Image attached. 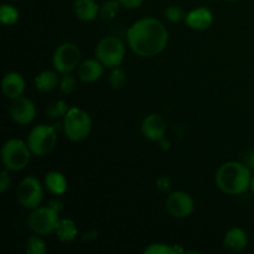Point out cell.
I'll return each instance as SVG.
<instances>
[{"label":"cell","instance_id":"cell-1","mask_svg":"<svg viewBox=\"0 0 254 254\" xmlns=\"http://www.w3.org/2000/svg\"><path fill=\"white\" fill-rule=\"evenodd\" d=\"M127 36L130 49L141 57L159 55L169 41L166 27L154 17H144L134 22L129 27Z\"/></svg>","mask_w":254,"mask_h":254},{"label":"cell","instance_id":"cell-2","mask_svg":"<svg viewBox=\"0 0 254 254\" xmlns=\"http://www.w3.org/2000/svg\"><path fill=\"white\" fill-rule=\"evenodd\" d=\"M251 169L247 164L228 161L222 164L216 173L218 189L228 195H241L251 188Z\"/></svg>","mask_w":254,"mask_h":254},{"label":"cell","instance_id":"cell-3","mask_svg":"<svg viewBox=\"0 0 254 254\" xmlns=\"http://www.w3.org/2000/svg\"><path fill=\"white\" fill-rule=\"evenodd\" d=\"M92 129V119L87 112L73 107L69 108L64 117V130L67 138L72 141H81L89 135Z\"/></svg>","mask_w":254,"mask_h":254},{"label":"cell","instance_id":"cell-4","mask_svg":"<svg viewBox=\"0 0 254 254\" xmlns=\"http://www.w3.org/2000/svg\"><path fill=\"white\" fill-rule=\"evenodd\" d=\"M31 153L29 145L20 139H10L1 149V158L6 170H22L29 164Z\"/></svg>","mask_w":254,"mask_h":254},{"label":"cell","instance_id":"cell-5","mask_svg":"<svg viewBox=\"0 0 254 254\" xmlns=\"http://www.w3.org/2000/svg\"><path fill=\"white\" fill-rule=\"evenodd\" d=\"M56 127L46 126V124L32 128L27 136V145L32 154L36 156H45L51 153L56 145Z\"/></svg>","mask_w":254,"mask_h":254},{"label":"cell","instance_id":"cell-6","mask_svg":"<svg viewBox=\"0 0 254 254\" xmlns=\"http://www.w3.org/2000/svg\"><path fill=\"white\" fill-rule=\"evenodd\" d=\"M126 55L123 42L114 36H107L99 41L96 47V57L104 67H119Z\"/></svg>","mask_w":254,"mask_h":254},{"label":"cell","instance_id":"cell-7","mask_svg":"<svg viewBox=\"0 0 254 254\" xmlns=\"http://www.w3.org/2000/svg\"><path fill=\"white\" fill-rule=\"evenodd\" d=\"M59 221L57 211H55L50 206H46V207L39 206L32 211V213L27 218V226L32 232L37 235H49L56 231Z\"/></svg>","mask_w":254,"mask_h":254},{"label":"cell","instance_id":"cell-8","mask_svg":"<svg viewBox=\"0 0 254 254\" xmlns=\"http://www.w3.org/2000/svg\"><path fill=\"white\" fill-rule=\"evenodd\" d=\"M16 197L20 205L29 210L39 207L44 198V190L39 179L35 176H27L16 189Z\"/></svg>","mask_w":254,"mask_h":254},{"label":"cell","instance_id":"cell-9","mask_svg":"<svg viewBox=\"0 0 254 254\" xmlns=\"http://www.w3.org/2000/svg\"><path fill=\"white\" fill-rule=\"evenodd\" d=\"M79 61H81V51H79L78 46L72 42H64V44L60 45L52 57V62H54L56 71L64 74L73 71L79 64Z\"/></svg>","mask_w":254,"mask_h":254},{"label":"cell","instance_id":"cell-10","mask_svg":"<svg viewBox=\"0 0 254 254\" xmlns=\"http://www.w3.org/2000/svg\"><path fill=\"white\" fill-rule=\"evenodd\" d=\"M166 210L173 217L186 218L192 215L195 210V202L191 195L185 191H175L166 198Z\"/></svg>","mask_w":254,"mask_h":254},{"label":"cell","instance_id":"cell-11","mask_svg":"<svg viewBox=\"0 0 254 254\" xmlns=\"http://www.w3.org/2000/svg\"><path fill=\"white\" fill-rule=\"evenodd\" d=\"M9 112L12 121L25 126L34 121L35 116H36V107H35L34 102L30 101L29 98L20 96L17 98L11 99Z\"/></svg>","mask_w":254,"mask_h":254},{"label":"cell","instance_id":"cell-12","mask_svg":"<svg viewBox=\"0 0 254 254\" xmlns=\"http://www.w3.org/2000/svg\"><path fill=\"white\" fill-rule=\"evenodd\" d=\"M166 131V124L159 114H149L141 123V133L151 141H160Z\"/></svg>","mask_w":254,"mask_h":254},{"label":"cell","instance_id":"cell-13","mask_svg":"<svg viewBox=\"0 0 254 254\" xmlns=\"http://www.w3.org/2000/svg\"><path fill=\"white\" fill-rule=\"evenodd\" d=\"M213 21L212 12L207 7H197V9L191 10L189 14H186L185 22L190 29L193 30H206L211 26Z\"/></svg>","mask_w":254,"mask_h":254},{"label":"cell","instance_id":"cell-14","mask_svg":"<svg viewBox=\"0 0 254 254\" xmlns=\"http://www.w3.org/2000/svg\"><path fill=\"white\" fill-rule=\"evenodd\" d=\"M25 81L17 72H9L2 78V92L9 99L17 98L24 93Z\"/></svg>","mask_w":254,"mask_h":254},{"label":"cell","instance_id":"cell-15","mask_svg":"<svg viewBox=\"0 0 254 254\" xmlns=\"http://www.w3.org/2000/svg\"><path fill=\"white\" fill-rule=\"evenodd\" d=\"M223 246L226 250L232 252H242L248 246V236L245 230L240 227H233L226 233Z\"/></svg>","mask_w":254,"mask_h":254},{"label":"cell","instance_id":"cell-16","mask_svg":"<svg viewBox=\"0 0 254 254\" xmlns=\"http://www.w3.org/2000/svg\"><path fill=\"white\" fill-rule=\"evenodd\" d=\"M103 64L98 60H86L78 67V77L82 82H96L103 74Z\"/></svg>","mask_w":254,"mask_h":254},{"label":"cell","instance_id":"cell-17","mask_svg":"<svg viewBox=\"0 0 254 254\" xmlns=\"http://www.w3.org/2000/svg\"><path fill=\"white\" fill-rule=\"evenodd\" d=\"M76 16L82 21H92L98 16L99 6L94 0H76L73 4Z\"/></svg>","mask_w":254,"mask_h":254},{"label":"cell","instance_id":"cell-18","mask_svg":"<svg viewBox=\"0 0 254 254\" xmlns=\"http://www.w3.org/2000/svg\"><path fill=\"white\" fill-rule=\"evenodd\" d=\"M45 185L54 195H62L67 190V180L60 171H50L45 176Z\"/></svg>","mask_w":254,"mask_h":254},{"label":"cell","instance_id":"cell-19","mask_svg":"<svg viewBox=\"0 0 254 254\" xmlns=\"http://www.w3.org/2000/svg\"><path fill=\"white\" fill-rule=\"evenodd\" d=\"M55 232H56L57 238L64 243L72 242L77 237V235H78L76 223L72 220H69V218H62V220H60Z\"/></svg>","mask_w":254,"mask_h":254},{"label":"cell","instance_id":"cell-20","mask_svg":"<svg viewBox=\"0 0 254 254\" xmlns=\"http://www.w3.org/2000/svg\"><path fill=\"white\" fill-rule=\"evenodd\" d=\"M59 84V76L54 71H42L35 78V87L40 92H50Z\"/></svg>","mask_w":254,"mask_h":254},{"label":"cell","instance_id":"cell-21","mask_svg":"<svg viewBox=\"0 0 254 254\" xmlns=\"http://www.w3.org/2000/svg\"><path fill=\"white\" fill-rule=\"evenodd\" d=\"M69 107L67 102L62 101V99H57V101L51 102L46 108V114L49 118L51 119H59L64 118L66 113L68 112Z\"/></svg>","mask_w":254,"mask_h":254},{"label":"cell","instance_id":"cell-22","mask_svg":"<svg viewBox=\"0 0 254 254\" xmlns=\"http://www.w3.org/2000/svg\"><path fill=\"white\" fill-rule=\"evenodd\" d=\"M0 19L4 25H14L19 20V11L11 5L4 4L0 7Z\"/></svg>","mask_w":254,"mask_h":254},{"label":"cell","instance_id":"cell-23","mask_svg":"<svg viewBox=\"0 0 254 254\" xmlns=\"http://www.w3.org/2000/svg\"><path fill=\"white\" fill-rule=\"evenodd\" d=\"M109 84L112 86V88L114 89H121L123 88L127 84V74L119 67H114L112 68L111 74H109Z\"/></svg>","mask_w":254,"mask_h":254},{"label":"cell","instance_id":"cell-24","mask_svg":"<svg viewBox=\"0 0 254 254\" xmlns=\"http://www.w3.org/2000/svg\"><path fill=\"white\" fill-rule=\"evenodd\" d=\"M26 252L30 254H45L46 253V245L44 240L37 236H31L27 240L26 243Z\"/></svg>","mask_w":254,"mask_h":254},{"label":"cell","instance_id":"cell-25","mask_svg":"<svg viewBox=\"0 0 254 254\" xmlns=\"http://www.w3.org/2000/svg\"><path fill=\"white\" fill-rule=\"evenodd\" d=\"M119 5L121 4L118 0H108V1L103 2L101 6V16L104 20H113L118 12Z\"/></svg>","mask_w":254,"mask_h":254},{"label":"cell","instance_id":"cell-26","mask_svg":"<svg viewBox=\"0 0 254 254\" xmlns=\"http://www.w3.org/2000/svg\"><path fill=\"white\" fill-rule=\"evenodd\" d=\"M180 251V248L173 247V246L164 245V243H154L150 247L144 250V254H175Z\"/></svg>","mask_w":254,"mask_h":254},{"label":"cell","instance_id":"cell-27","mask_svg":"<svg viewBox=\"0 0 254 254\" xmlns=\"http://www.w3.org/2000/svg\"><path fill=\"white\" fill-rule=\"evenodd\" d=\"M164 15H165L166 20L170 22H179L181 20H185L186 16L184 10L180 6H178V5H170V6L166 7Z\"/></svg>","mask_w":254,"mask_h":254},{"label":"cell","instance_id":"cell-28","mask_svg":"<svg viewBox=\"0 0 254 254\" xmlns=\"http://www.w3.org/2000/svg\"><path fill=\"white\" fill-rule=\"evenodd\" d=\"M60 88L64 94H69L74 91L76 88V79L73 76L68 73H64V76H62V78L60 79Z\"/></svg>","mask_w":254,"mask_h":254},{"label":"cell","instance_id":"cell-29","mask_svg":"<svg viewBox=\"0 0 254 254\" xmlns=\"http://www.w3.org/2000/svg\"><path fill=\"white\" fill-rule=\"evenodd\" d=\"M10 185H11V179H10V175L7 174V171L4 170L1 173V178H0V192H6Z\"/></svg>","mask_w":254,"mask_h":254},{"label":"cell","instance_id":"cell-30","mask_svg":"<svg viewBox=\"0 0 254 254\" xmlns=\"http://www.w3.org/2000/svg\"><path fill=\"white\" fill-rule=\"evenodd\" d=\"M118 1L126 9H136L143 5L144 0H118Z\"/></svg>","mask_w":254,"mask_h":254},{"label":"cell","instance_id":"cell-31","mask_svg":"<svg viewBox=\"0 0 254 254\" xmlns=\"http://www.w3.org/2000/svg\"><path fill=\"white\" fill-rule=\"evenodd\" d=\"M49 206H50V207L54 208L55 211H57V212H59V213H60V211H61L62 208H64V206H62V202H60V201H57V200H51V201H50Z\"/></svg>","mask_w":254,"mask_h":254},{"label":"cell","instance_id":"cell-32","mask_svg":"<svg viewBox=\"0 0 254 254\" xmlns=\"http://www.w3.org/2000/svg\"><path fill=\"white\" fill-rule=\"evenodd\" d=\"M246 164H247L248 168L254 170V151L250 153V155L247 156V159H246Z\"/></svg>","mask_w":254,"mask_h":254},{"label":"cell","instance_id":"cell-33","mask_svg":"<svg viewBox=\"0 0 254 254\" xmlns=\"http://www.w3.org/2000/svg\"><path fill=\"white\" fill-rule=\"evenodd\" d=\"M160 148L163 149V150H168L169 148H170V141L169 140H165V139H161L160 140Z\"/></svg>","mask_w":254,"mask_h":254},{"label":"cell","instance_id":"cell-34","mask_svg":"<svg viewBox=\"0 0 254 254\" xmlns=\"http://www.w3.org/2000/svg\"><path fill=\"white\" fill-rule=\"evenodd\" d=\"M251 190H252V192L254 193V176L252 178V181H251Z\"/></svg>","mask_w":254,"mask_h":254},{"label":"cell","instance_id":"cell-35","mask_svg":"<svg viewBox=\"0 0 254 254\" xmlns=\"http://www.w3.org/2000/svg\"><path fill=\"white\" fill-rule=\"evenodd\" d=\"M227 1H238V0H227Z\"/></svg>","mask_w":254,"mask_h":254},{"label":"cell","instance_id":"cell-36","mask_svg":"<svg viewBox=\"0 0 254 254\" xmlns=\"http://www.w3.org/2000/svg\"><path fill=\"white\" fill-rule=\"evenodd\" d=\"M11 1H19V0H11Z\"/></svg>","mask_w":254,"mask_h":254}]
</instances>
